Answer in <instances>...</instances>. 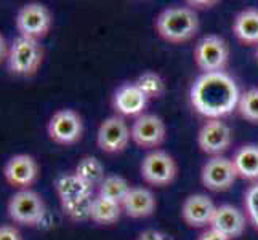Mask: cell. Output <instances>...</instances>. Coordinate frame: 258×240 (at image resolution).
Here are the masks:
<instances>
[{
	"label": "cell",
	"mask_w": 258,
	"mask_h": 240,
	"mask_svg": "<svg viewBox=\"0 0 258 240\" xmlns=\"http://www.w3.org/2000/svg\"><path fill=\"white\" fill-rule=\"evenodd\" d=\"M239 88L226 72L202 74L194 80L189 90V101L194 111L209 120H221L233 114L239 104Z\"/></svg>",
	"instance_id": "1"
},
{
	"label": "cell",
	"mask_w": 258,
	"mask_h": 240,
	"mask_svg": "<svg viewBox=\"0 0 258 240\" xmlns=\"http://www.w3.org/2000/svg\"><path fill=\"white\" fill-rule=\"evenodd\" d=\"M159 37L168 43H184L199 32V16L189 7H168L156 18Z\"/></svg>",
	"instance_id": "2"
},
{
	"label": "cell",
	"mask_w": 258,
	"mask_h": 240,
	"mask_svg": "<svg viewBox=\"0 0 258 240\" xmlns=\"http://www.w3.org/2000/svg\"><path fill=\"white\" fill-rule=\"evenodd\" d=\"M43 61V47L39 40L18 37L12 42L8 50L7 66L16 77H32L37 74Z\"/></svg>",
	"instance_id": "3"
},
{
	"label": "cell",
	"mask_w": 258,
	"mask_h": 240,
	"mask_svg": "<svg viewBox=\"0 0 258 240\" xmlns=\"http://www.w3.org/2000/svg\"><path fill=\"white\" fill-rule=\"evenodd\" d=\"M8 216L15 224L20 226H35L42 223L47 213L43 197L32 189L16 191L7 203Z\"/></svg>",
	"instance_id": "4"
},
{
	"label": "cell",
	"mask_w": 258,
	"mask_h": 240,
	"mask_svg": "<svg viewBox=\"0 0 258 240\" xmlns=\"http://www.w3.org/2000/svg\"><path fill=\"white\" fill-rule=\"evenodd\" d=\"M229 59L228 42L215 34H209L202 37L194 47V63L202 74L225 72V67Z\"/></svg>",
	"instance_id": "5"
},
{
	"label": "cell",
	"mask_w": 258,
	"mask_h": 240,
	"mask_svg": "<svg viewBox=\"0 0 258 240\" xmlns=\"http://www.w3.org/2000/svg\"><path fill=\"white\" fill-rule=\"evenodd\" d=\"M53 18L48 7L39 2H29L23 5L16 13V29L21 37H28L32 40L43 39L51 29Z\"/></svg>",
	"instance_id": "6"
},
{
	"label": "cell",
	"mask_w": 258,
	"mask_h": 240,
	"mask_svg": "<svg viewBox=\"0 0 258 240\" xmlns=\"http://www.w3.org/2000/svg\"><path fill=\"white\" fill-rule=\"evenodd\" d=\"M141 178L154 188H165L172 184L178 175L175 158L165 150L156 149L145 155L140 165Z\"/></svg>",
	"instance_id": "7"
},
{
	"label": "cell",
	"mask_w": 258,
	"mask_h": 240,
	"mask_svg": "<svg viewBox=\"0 0 258 240\" xmlns=\"http://www.w3.org/2000/svg\"><path fill=\"white\" fill-rule=\"evenodd\" d=\"M48 138L59 146H73L79 143L84 133L81 114L74 109H59L51 115L47 125Z\"/></svg>",
	"instance_id": "8"
},
{
	"label": "cell",
	"mask_w": 258,
	"mask_h": 240,
	"mask_svg": "<svg viewBox=\"0 0 258 240\" xmlns=\"http://www.w3.org/2000/svg\"><path fill=\"white\" fill-rule=\"evenodd\" d=\"M130 128L120 115L104 119L96 131V146L106 154H120L130 143Z\"/></svg>",
	"instance_id": "9"
},
{
	"label": "cell",
	"mask_w": 258,
	"mask_h": 240,
	"mask_svg": "<svg viewBox=\"0 0 258 240\" xmlns=\"http://www.w3.org/2000/svg\"><path fill=\"white\" fill-rule=\"evenodd\" d=\"M130 136L140 149L156 150L159 146L164 144L167 138L165 122L156 114H143L133 122Z\"/></svg>",
	"instance_id": "10"
},
{
	"label": "cell",
	"mask_w": 258,
	"mask_h": 240,
	"mask_svg": "<svg viewBox=\"0 0 258 240\" xmlns=\"http://www.w3.org/2000/svg\"><path fill=\"white\" fill-rule=\"evenodd\" d=\"M237 180V173L231 158L223 155L212 157L202 167L201 181L206 189L212 192H226L233 188L234 181Z\"/></svg>",
	"instance_id": "11"
},
{
	"label": "cell",
	"mask_w": 258,
	"mask_h": 240,
	"mask_svg": "<svg viewBox=\"0 0 258 240\" xmlns=\"http://www.w3.org/2000/svg\"><path fill=\"white\" fill-rule=\"evenodd\" d=\"M39 164L29 154H16L10 157L4 165L5 181L16 191L31 189L39 178Z\"/></svg>",
	"instance_id": "12"
},
{
	"label": "cell",
	"mask_w": 258,
	"mask_h": 240,
	"mask_svg": "<svg viewBox=\"0 0 258 240\" xmlns=\"http://www.w3.org/2000/svg\"><path fill=\"white\" fill-rule=\"evenodd\" d=\"M233 143V131L218 119L207 120L198 133V144L204 154L218 157L229 149Z\"/></svg>",
	"instance_id": "13"
},
{
	"label": "cell",
	"mask_w": 258,
	"mask_h": 240,
	"mask_svg": "<svg viewBox=\"0 0 258 240\" xmlns=\"http://www.w3.org/2000/svg\"><path fill=\"white\" fill-rule=\"evenodd\" d=\"M149 100L137 84H122L112 95V109L120 117H140L148 108Z\"/></svg>",
	"instance_id": "14"
},
{
	"label": "cell",
	"mask_w": 258,
	"mask_h": 240,
	"mask_svg": "<svg viewBox=\"0 0 258 240\" xmlns=\"http://www.w3.org/2000/svg\"><path fill=\"white\" fill-rule=\"evenodd\" d=\"M217 207L206 194H192L184 199L181 205V218L194 229H202L212 224Z\"/></svg>",
	"instance_id": "15"
},
{
	"label": "cell",
	"mask_w": 258,
	"mask_h": 240,
	"mask_svg": "<svg viewBox=\"0 0 258 240\" xmlns=\"http://www.w3.org/2000/svg\"><path fill=\"white\" fill-rule=\"evenodd\" d=\"M245 226L247 218L244 213L233 205H228V203L217 207L215 216H213V221L210 224L212 229H215L217 232L228 237L229 240L241 237L245 230Z\"/></svg>",
	"instance_id": "16"
},
{
	"label": "cell",
	"mask_w": 258,
	"mask_h": 240,
	"mask_svg": "<svg viewBox=\"0 0 258 240\" xmlns=\"http://www.w3.org/2000/svg\"><path fill=\"white\" fill-rule=\"evenodd\" d=\"M53 186H55L56 195L61 203L95 195L93 194L95 188H92L90 184H87L82 178H79L74 172L58 175Z\"/></svg>",
	"instance_id": "17"
},
{
	"label": "cell",
	"mask_w": 258,
	"mask_h": 240,
	"mask_svg": "<svg viewBox=\"0 0 258 240\" xmlns=\"http://www.w3.org/2000/svg\"><path fill=\"white\" fill-rule=\"evenodd\" d=\"M157 202L154 194L146 188H132L127 199L122 203V210L125 211V215L133 218V219H140V218H148L156 211Z\"/></svg>",
	"instance_id": "18"
},
{
	"label": "cell",
	"mask_w": 258,
	"mask_h": 240,
	"mask_svg": "<svg viewBox=\"0 0 258 240\" xmlns=\"http://www.w3.org/2000/svg\"><path fill=\"white\" fill-rule=\"evenodd\" d=\"M231 162L234 165L237 178L247 181H258V144H244L239 147Z\"/></svg>",
	"instance_id": "19"
},
{
	"label": "cell",
	"mask_w": 258,
	"mask_h": 240,
	"mask_svg": "<svg viewBox=\"0 0 258 240\" xmlns=\"http://www.w3.org/2000/svg\"><path fill=\"white\" fill-rule=\"evenodd\" d=\"M233 32L244 45H258V10L245 8L234 18Z\"/></svg>",
	"instance_id": "20"
},
{
	"label": "cell",
	"mask_w": 258,
	"mask_h": 240,
	"mask_svg": "<svg viewBox=\"0 0 258 240\" xmlns=\"http://www.w3.org/2000/svg\"><path fill=\"white\" fill-rule=\"evenodd\" d=\"M122 205L115 203L112 200H108L101 197V195H95L92 202V213L90 219L93 223L100 226H111L114 223H117L122 215Z\"/></svg>",
	"instance_id": "21"
},
{
	"label": "cell",
	"mask_w": 258,
	"mask_h": 240,
	"mask_svg": "<svg viewBox=\"0 0 258 240\" xmlns=\"http://www.w3.org/2000/svg\"><path fill=\"white\" fill-rule=\"evenodd\" d=\"M130 189H132V186L128 184L125 178H122L119 175H109L104 178L100 186H98V195L122 205L123 200L127 199Z\"/></svg>",
	"instance_id": "22"
},
{
	"label": "cell",
	"mask_w": 258,
	"mask_h": 240,
	"mask_svg": "<svg viewBox=\"0 0 258 240\" xmlns=\"http://www.w3.org/2000/svg\"><path fill=\"white\" fill-rule=\"evenodd\" d=\"M74 173L82 178V180L90 184L92 188L95 186H100L103 183V180L106 178L104 175V165L93 155H85L77 162L76 168H74Z\"/></svg>",
	"instance_id": "23"
},
{
	"label": "cell",
	"mask_w": 258,
	"mask_h": 240,
	"mask_svg": "<svg viewBox=\"0 0 258 240\" xmlns=\"http://www.w3.org/2000/svg\"><path fill=\"white\" fill-rule=\"evenodd\" d=\"M137 87L146 95L148 100H159L165 93V82L156 70H146L137 78Z\"/></svg>",
	"instance_id": "24"
},
{
	"label": "cell",
	"mask_w": 258,
	"mask_h": 240,
	"mask_svg": "<svg viewBox=\"0 0 258 240\" xmlns=\"http://www.w3.org/2000/svg\"><path fill=\"white\" fill-rule=\"evenodd\" d=\"M93 197L95 195L71 200V202H63L61 203V210H63V213L71 221H74V223H84V221L90 219Z\"/></svg>",
	"instance_id": "25"
},
{
	"label": "cell",
	"mask_w": 258,
	"mask_h": 240,
	"mask_svg": "<svg viewBox=\"0 0 258 240\" xmlns=\"http://www.w3.org/2000/svg\"><path fill=\"white\" fill-rule=\"evenodd\" d=\"M237 111L242 119L253 123V125H258V87L248 88L241 95Z\"/></svg>",
	"instance_id": "26"
},
{
	"label": "cell",
	"mask_w": 258,
	"mask_h": 240,
	"mask_svg": "<svg viewBox=\"0 0 258 240\" xmlns=\"http://www.w3.org/2000/svg\"><path fill=\"white\" fill-rule=\"evenodd\" d=\"M244 208L247 221L258 230V181L248 186V189L245 191Z\"/></svg>",
	"instance_id": "27"
},
{
	"label": "cell",
	"mask_w": 258,
	"mask_h": 240,
	"mask_svg": "<svg viewBox=\"0 0 258 240\" xmlns=\"http://www.w3.org/2000/svg\"><path fill=\"white\" fill-rule=\"evenodd\" d=\"M0 240H23V235L18 227L12 224H2L0 226Z\"/></svg>",
	"instance_id": "28"
},
{
	"label": "cell",
	"mask_w": 258,
	"mask_h": 240,
	"mask_svg": "<svg viewBox=\"0 0 258 240\" xmlns=\"http://www.w3.org/2000/svg\"><path fill=\"white\" fill-rule=\"evenodd\" d=\"M138 240H172L170 235H167L162 230L157 229H146L140 234Z\"/></svg>",
	"instance_id": "29"
},
{
	"label": "cell",
	"mask_w": 258,
	"mask_h": 240,
	"mask_svg": "<svg viewBox=\"0 0 258 240\" xmlns=\"http://www.w3.org/2000/svg\"><path fill=\"white\" fill-rule=\"evenodd\" d=\"M217 4H218L217 0H189L186 5L196 12V10H209V8H213Z\"/></svg>",
	"instance_id": "30"
},
{
	"label": "cell",
	"mask_w": 258,
	"mask_h": 240,
	"mask_svg": "<svg viewBox=\"0 0 258 240\" xmlns=\"http://www.w3.org/2000/svg\"><path fill=\"white\" fill-rule=\"evenodd\" d=\"M198 240H229L228 237H225V235H221L220 232H217L215 229H207V230H204V232L199 235V238Z\"/></svg>",
	"instance_id": "31"
},
{
	"label": "cell",
	"mask_w": 258,
	"mask_h": 240,
	"mask_svg": "<svg viewBox=\"0 0 258 240\" xmlns=\"http://www.w3.org/2000/svg\"><path fill=\"white\" fill-rule=\"evenodd\" d=\"M8 50H10V47L7 45V40L2 34H0V64L4 63V61H7L8 58Z\"/></svg>",
	"instance_id": "32"
},
{
	"label": "cell",
	"mask_w": 258,
	"mask_h": 240,
	"mask_svg": "<svg viewBox=\"0 0 258 240\" xmlns=\"http://www.w3.org/2000/svg\"><path fill=\"white\" fill-rule=\"evenodd\" d=\"M255 59H256V63H258V45H256V50H255Z\"/></svg>",
	"instance_id": "33"
}]
</instances>
